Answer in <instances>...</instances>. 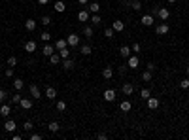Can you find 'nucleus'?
<instances>
[{
	"label": "nucleus",
	"mask_w": 189,
	"mask_h": 140,
	"mask_svg": "<svg viewBox=\"0 0 189 140\" xmlns=\"http://www.w3.org/2000/svg\"><path fill=\"white\" fill-rule=\"evenodd\" d=\"M66 42H68V46H72V47H76V46H79V34H76V32H72V34H68V38H66Z\"/></svg>",
	"instance_id": "f257e3e1"
},
{
	"label": "nucleus",
	"mask_w": 189,
	"mask_h": 140,
	"mask_svg": "<svg viewBox=\"0 0 189 140\" xmlns=\"http://www.w3.org/2000/svg\"><path fill=\"white\" fill-rule=\"evenodd\" d=\"M159 106H161V101L157 97H150L148 98V108H150V110H157Z\"/></svg>",
	"instance_id": "f03ea898"
},
{
	"label": "nucleus",
	"mask_w": 189,
	"mask_h": 140,
	"mask_svg": "<svg viewBox=\"0 0 189 140\" xmlns=\"http://www.w3.org/2000/svg\"><path fill=\"white\" fill-rule=\"evenodd\" d=\"M168 30H170V29H168V25H167V23H161V25H157V27H155V32H157L159 36H164V34H168Z\"/></svg>",
	"instance_id": "7ed1b4c3"
},
{
	"label": "nucleus",
	"mask_w": 189,
	"mask_h": 140,
	"mask_svg": "<svg viewBox=\"0 0 189 140\" xmlns=\"http://www.w3.org/2000/svg\"><path fill=\"white\" fill-rule=\"evenodd\" d=\"M138 65H140V59L136 57V55H131V57L127 59V66L129 68H136Z\"/></svg>",
	"instance_id": "20e7f679"
},
{
	"label": "nucleus",
	"mask_w": 189,
	"mask_h": 140,
	"mask_svg": "<svg viewBox=\"0 0 189 140\" xmlns=\"http://www.w3.org/2000/svg\"><path fill=\"white\" fill-rule=\"evenodd\" d=\"M102 97H104V101H108V102H114V101H115V91H114V89H106V91H104V95H102Z\"/></svg>",
	"instance_id": "39448f33"
},
{
	"label": "nucleus",
	"mask_w": 189,
	"mask_h": 140,
	"mask_svg": "<svg viewBox=\"0 0 189 140\" xmlns=\"http://www.w3.org/2000/svg\"><path fill=\"white\" fill-rule=\"evenodd\" d=\"M140 21H142V25H146V27H151L155 23V19H153V15H150V13H146L144 15L142 19H140Z\"/></svg>",
	"instance_id": "423d86ee"
},
{
	"label": "nucleus",
	"mask_w": 189,
	"mask_h": 140,
	"mask_svg": "<svg viewBox=\"0 0 189 140\" xmlns=\"http://www.w3.org/2000/svg\"><path fill=\"white\" fill-rule=\"evenodd\" d=\"M157 15H159L161 21H167V19L170 17V11H168L167 8H161V10H157Z\"/></svg>",
	"instance_id": "0eeeda50"
},
{
	"label": "nucleus",
	"mask_w": 189,
	"mask_h": 140,
	"mask_svg": "<svg viewBox=\"0 0 189 140\" xmlns=\"http://www.w3.org/2000/svg\"><path fill=\"white\" fill-rule=\"evenodd\" d=\"M11 114V108H10V104H0V115H2V117H8V115Z\"/></svg>",
	"instance_id": "6e6552de"
},
{
	"label": "nucleus",
	"mask_w": 189,
	"mask_h": 140,
	"mask_svg": "<svg viewBox=\"0 0 189 140\" xmlns=\"http://www.w3.org/2000/svg\"><path fill=\"white\" fill-rule=\"evenodd\" d=\"M36 47H38V46H36V42H34V40H29V42L25 44V51H27V53H34V51H36Z\"/></svg>",
	"instance_id": "1a4fd4ad"
},
{
	"label": "nucleus",
	"mask_w": 189,
	"mask_h": 140,
	"mask_svg": "<svg viewBox=\"0 0 189 140\" xmlns=\"http://www.w3.org/2000/svg\"><path fill=\"white\" fill-rule=\"evenodd\" d=\"M119 55H121L123 59H129V57H131V55H132V49H131V47H129V46H123L121 49H119Z\"/></svg>",
	"instance_id": "9d476101"
},
{
	"label": "nucleus",
	"mask_w": 189,
	"mask_h": 140,
	"mask_svg": "<svg viewBox=\"0 0 189 140\" xmlns=\"http://www.w3.org/2000/svg\"><path fill=\"white\" fill-rule=\"evenodd\" d=\"M42 53L46 55V57H49L51 53H55V46H51V44H46V46L42 47Z\"/></svg>",
	"instance_id": "9b49d317"
},
{
	"label": "nucleus",
	"mask_w": 189,
	"mask_h": 140,
	"mask_svg": "<svg viewBox=\"0 0 189 140\" xmlns=\"http://www.w3.org/2000/svg\"><path fill=\"white\" fill-rule=\"evenodd\" d=\"M112 29H114L115 32H121V30H125V23H123V21H119V19H117V21H114Z\"/></svg>",
	"instance_id": "f8f14e48"
},
{
	"label": "nucleus",
	"mask_w": 189,
	"mask_h": 140,
	"mask_svg": "<svg viewBox=\"0 0 189 140\" xmlns=\"http://www.w3.org/2000/svg\"><path fill=\"white\" fill-rule=\"evenodd\" d=\"M30 95H32L34 98H42V93H40V87L32 83V85H30Z\"/></svg>",
	"instance_id": "ddd939ff"
},
{
	"label": "nucleus",
	"mask_w": 189,
	"mask_h": 140,
	"mask_svg": "<svg viewBox=\"0 0 189 140\" xmlns=\"http://www.w3.org/2000/svg\"><path fill=\"white\" fill-rule=\"evenodd\" d=\"M121 91L125 95H132V91H134V85H132V83H123L121 85Z\"/></svg>",
	"instance_id": "4468645a"
},
{
	"label": "nucleus",
	"mask_w": 189,
	"mask_h": 140,
	"mask_svg": "<svg viewBox=\"0 0 189 140\" xmlns=\"http://www.w3.org/2000/svg\"><path fill=\"white\" fill-rule=\"evenodd\" d=\"M15 127H17V125H15V121H13V119H8V121L4 123V129H6L8 133H11V131H15Z\"/></svg>",
	"instance_id": "2eb2a0df"
},
{
	"label": "nucleus",
	"mask_w": 189,
	"mask_h": 140,
	"mask_svg": "<svg viewBox=\"0 0 189 140\" xmlns=\"http://www.w3.org/2000/svg\"><path fill=\"white\" fill-rule=\"evenodd\" d=\"M63 68L64 70H72V68H74V61H72L70 57H68V59H63Z\"/></svg>",
	"instance_id": "dca6fc26"
},
{
	"label": "nucleus",
	"mask_w": 189,
	"mask_h": 140,
	"mask_svg": "<svg viewBox=\"0 0 189 140\" xmlns=\"http://www.w3.org/2000/svg\"><path fill=\"white\" fill-rule=\"evenodd\" d=\"M112 76H114V68H112V66H106V68L102 70V78L104 79H110Z\"/></svg>",
	"instance_id": "f3484780"
},
{
	"label": "nucleus",
	"mask_w": 189,
	"mask_h": 140,
	"mask_svg": "<svg viewBox=\"0 0 189 140\" xmlns=\"http://www.w3.org/2000/svg\"><path fill=\"white\" fill-rule=\"evenodd\" d=\"M25 29L29 30V32H32V30L36 29V21H34V19H27V21H25Z\"/></svg>",
	"instance_id": "a211bd4d"
},
{
	"label": "nucleus",
	"mask_w": 189,
	"mask_h": 140,
	"mask_svg": "<svg viewBox=\"0 0 189 140\" xmlns=\"http://www.w3.org/2000/svg\"><path fill=\"white\" fill-rule=\"evenodd\" d=\"M61 61H63V59H61V55H59V53H51L49 55V63H51V65H59Z\"/></svg>",
	"instance_id": "6ab92c4d"
},
{
	"label": "nucleus",
	"mask_w": 189,
	"mask_h": 140,
	"mask_svg": "<svg viewBox=\"0 0 189 140\" xmlns=\"http://www.w3.org/2000/svg\"><path fill=\"white\" fill-rule=\"evenodd\" d=\"M46 97L49 98V101H51V98H55V97H57V89H55V87H47V89H46Z\"/></svg>",
	"instance_id": "aec40b11"
},
{
	"label": "nucleus",
	"mask_w": 189,
	"mask_h": 140,
	"mask_svg": "<svg viewBox=\"0 0 189 140\" xmlns=\"http://www.w3.org/2000/svg\"><path fill=\"white\" fill-rule=\"evenodd\" d=\"M87 8H89V13H98V10H100V4H98V2H91Z\"/></svg>",
	"instance_id": "412c9836"
},
{
	"label": "nucleus",
	"mask_w": 189,
	"mask_h": 140,
	"mask_svg": "<svg viewBox=\"0 0 189 140\" xmlns=\"http://www.w3.org/2000/svg\"><path fill=\"white\" fill-rule=\"evenodd\" d=\"M63 47H68V42L61 38V40H57V42H55V49L59 51V49H63Z\"/></svg>",
	"instance_id": "4be33fe9"
},
{
	"label": "nucleus",
	"mask_w": 189,
	"mask_h": 140,
	"mask_svg": "<svg viewBox=\"0 0 189 140\" xmlns=\"http://www.w3.org/2000/svg\"><path fill=\"white\" fill-rule=\"evenodd\" d=\"M19 104H21L23 110H29V108L32 106V101H30V98H21V102H19Z\"/></svg>",
	"instance_id": "5701e85b"
},
{
	"label": "nucleus",
	"mask_w": 189,
	"mask_h": 140,
	"mask_svg": "<svg viewBox=\"0 0 189 140\" xmlns=\"http://www.w3.org/2000/svg\"><path fill=\"white\" fill-rule=\"evenodd\" d=\"M13 87H15V89H17V91H21L23 87H25V82H23L21 78H17V79H15V82H13Z\"/></svg>",
	"instance_id": "b1692460"
},
{
	"label": "nucleus",
	"mask_w": 189,
	"mask_h": 140,
	"mask_svg": "<svg viewBox=\"0 0 189 140\" xmlns=\"http://www.w3.org/2000/svg\"><path fill=\"white\" fill-rule=\"evenodd\" d=\"M119 108H121V112H129V110H131V108H132V104H131V102H129V101H123L121 104H119Z\"/></svg>",
	"instance_id": "393cba45"
},
{
	"label": "nucleus",
	"mask_w": 189,
	"mask_h": 140,
	"mask_svg": "<svg viewBox=\"0 0 189 140\" xmlns=\"http://www.w3.org/2000/svg\"><path fill=\"white\" fill-rule=\"evenodd\" d=\"M91 23H93L95 27H96V25H100V23H102V19H100V15H98V13H93V15H91Z\"/></svg>",
	"instance_id": "a878e982"
},
{
	"label": "nucleus",
	"mask_w": 189,
	"mask_h": 140,
	"mask_svg": "<svg viewBox=\"0 0 189 140\" xmlns=\"http://www.w3.org/2000/svg\"><path fill=\"white\" fill-rule=\"evenodd\" d=\"M91 51H93V49H91V46H87V44L79 47V53H82V55H91Z\"/></svg>",
	"instance_id": "bb28decb"
},
{
	"label": "nucleus",
	"mask_w": 189,
	"mask_h": 140,
	"mask_svg": "<svg viewBox=\"0 0 189 140\" xmlns=\"http://www.w3.org/2000/svg\"><path fill=\"white\" fill-rule=\"evenodd\" d=\"M78 19H79V21H87V19H89V11L82 10V11L78 13Z\"/></svg>",
	"instance_id": "cd10ccee"
},
{
	"label": "nucleus",
	"mask_w": 189,
	"mask_h": 140,
	"mask_svg": "<svg viewBox=\"0 0 189 140\" xmlns=\"http://www.w3.org/2000/svg\"><path fill=\"white\" fill-rule=\"evenodd\" d=\"M131 8H132L134 11H140V10H142V4H140V0H132V2H131Z\"/></svg>",
	"instance_id": "c85d7f7f"
},
{
	"label": "nucleus",
	"mask_w": 189,
	"mask_h": 140,
	"mask_svg": "<svg viewBox=\"0 0 189 140\" xmlns=\"http://www.w3.org/2000/svg\"><path fill=\"white\" fill-rule=\"evenodd\" d=\"M151 97V91L150 89H142L140 91V98H144V101H148V98Z\"/></svg>",
	"instance_id": "c756f323"
},
{
	"label": "nucleus",
	"mask_w": 189,
	"mask_h": 140,
	"mask_svg": "<svg viewBox=\"0 0 189 140\" xmlns=\"http://www.w3.org/2000/svg\"><path fill=\"white\" fill-rule=\"evenodd\" d=\"M47 127H49V131H51V133H57V131L61 129V125H59L57 121H51V123H49V125H47Z\"/></svg>",
	"instance_id": "7c9ffc66"
},
{
	"label": "nucleus",
	"mask_w": 189,
	"mask_h": 140,
	"mask_svg": "<svg viewBox=\"0 0 189 140\" xmlns=\"http://www.w3.org/2000/svg\"><path fill=\"white\" fill-rule=\"evenodd\" d=\"M59 55H61V59H68V57H70V51H68V47L59 49Z\"/></svg>",
	"instance_id": "2f4dec72"
},
{
	"label": "nucleus",
	"mask_w": 189,
	"mask_h": 140,
	"mask_svg": "<svg viewBox=\"0 0 189 140\" xmlns=\"http://www.w3.org/2000/svg\"><path fill=\"white\" fill-rule=\"evenodd\" d=\"M151 78H153V72H150V70H146L142 74V79H144V82H151Z\"/></svg>",
	"instance_id": "473e14b6"
},
{
	"label": "nucleus",
	"mask_w": 189,
	"mask_h": 140,
	"mask_svg": "<svg viewBox=\"0 0 189 140\" xmlns=\"http://www.w3.org/2000/svg\"><path fill=\"white\" fill-rule=\"evenodd\" d=\"M93 34H95V30L91 29V27H85V29H83V36H87V38H93Z\"/></svg>",
	"instance_id": "72a5a7b5"
},
{
	"label": "nucleus",
	"mask_w": 189,
	"mask_h": 140,
	"mask_svg": "<svg viewBox=\"0 0 189 140\" xmlns=\"http://www.w3.org/2000/svg\"><path fill=\"white\" fill-rule=\"evenodd\" d=\"M40 21H42V25H44V27H49V25H51V17H49V15H44V17L40 19Z\"/></svg>",
	"instance_id": "f704fd0d"
},
{
	"label": "nucleus",
	"mask_w": 189,
	"mask_h": 140,
	"mask_svg": "<svg viewBox=\"0 0 189 140\" xmlns=\"http://www.w3.org/2000/svg\"><path fill=\"white\" fill-rule=\"evenodd\" d=\"M114 34H115L114 29H110V27H108V29H104V36H106V38H114Z\"/></svg>",
	"instance_id": "c9c22d12"
},
{
	"label": "nucleus",
	"mask_w": 189,
	"mask_h": 140,
	"mask_svg": "<svg viewBox=\"0 0 189 140\" xmlns=\"http://www.w3.org/2000/svg\"><path fill=\"white\" fill-rule=\"evenodd\" d=\"M64 8H66V6H64V2H61V0L55 2V10H57V11H64Z\"/></svg>",
	"instance_id": "e433bc0d"
},
{
	"label": "nucleus",
	"mask_w": 189,
	"mask_h": 140,
	"mask_svg": "<svg viewBox=\"0 0 189 140\" xmlns=\"http://www.w3.org/2000/svg\"><path fill=\"white\" fill-rule=\"evenodd\" d=\"M180 87H182V89H189V78H183L182 82H180Z\"/></svg>",
	"instance_id": "4c0bfd02"
},
{
	"label": "nucleus",
	"mask_w": 189,
	"mask_h": 140,
	"mask_svg": "<svg viewBox=\"0 0 189 140\" xmlns=\"http://www.w3.org/2000/svg\"><path fill=\"white\" fill-rule=\"evenodd\" d=\"M57 110L59 112H64V110H66V102H64V101H59L57 102Z\"/></svg>",
	"instance_id": "58836bf2"
},
{
	"label": "nucleus",
	"mask_w": 189,
	"mask_h": 140,
	"mask_svg": "<svg viewBox=\"0 0 189 140\" xmlns=\"http://www.w3.org/2000/svg\"><path fill=\"white\" fill-rule=\"evenodd\" d=\"M15 65H17V59H15V57H8V66H11V68H13Z\"/></svg>",
	"instance_id": "ea45409f"
},
{
	"label": "nucleus",
	"mask_w": 189,
	"mask_h": 140,
	"mask_svg": "<svg viewBox=\"0 0 189 140\" xmlns=\"http://www.w3.org/2000/svg\"><path fill=\"white\" fill-rule=\"evenodd\" d=\"M11 102H13V104H19V102H21V95H19V93H15L13 97H11Z\"/></svg>",
	"instance_id": "a19ab883"
},
{
	"label": "nucleus",
	"mask_w": 189,
	"mask_h": 140,
	"mask_svg": "<svg viewBox=\"0 0 189 140\" xmlns=\"http://www.w3.org/2000/svg\"><path fill=\"white\" fill-rule=\"evenodd\" d=\"M40 38H42L44 42H47V40L51 38V34H49V32H47V30H46V32H42V34H40Z\"/></svg>",
	"instance_id": "79ce46f5"
},
{
	"label": "nucleus",
	"mask_w": 189,
	"mask_h": 140,
	"mask_svg": "<svg viewBox=\"0 0 189 140\" xmlns=\"http://www.w3.org/2000/svg\"><path fill=\"white\" fill-rule=\"evenodd\" d=\"M6 97H8V93H6L4 89H0V104H2V102L6 101Z\"/></svg>",
	"instance_id": "37998d69"
},
{
	"label": "nucleus",
	"mask_w": 189,
	"mask_h": 140,
	"mask_svg": "<svg viewBox=\"0 0 189 140\" xmlns=\"http://www.w3.org/2000/svg\"><path fill=\"white\" fill-rule=\"evenodd\" d=\"M32 127H34V125H32V121H25L23 129H25V131H32Z\"/></svg>",
	"instance_id": "c03bdc74"
},
{
	"label": "nucleus",
	"mask_w": 189,
	"mask_h": 140,
	"mask_svg": "<svg viewBox=\"0 0 189 140\" xmlns=\"http://www.w3.org/2000/svg\"><path fill=\"white\" fill-rule=\"evenodd\" d=\"M30 140H42V134H38V133H32V134H30Z\"/></svg>",
	"instance_id": "a18cd8bd"
},
{
	"label": "nucleus",
	"mask_w": 189,
	"mask_h": 140,
	"mask_svg": "<svg viewBox=\"0 0 189 140\" xmlns=\"http://www.w3.org/2000/svg\"><path fill=\"white\" fill-rule=\"evenodd\" d=\"M11 76H13V68H11V66H10V68L6 70V78H11Z\"/></svg>",
	"instance_id": "49530a36"
},
{
	"label": "nucleus",
	"mask_w": 189,
	"mask_h": 140,
	"mask_svg": "<svg viewBox=\"0 0 189 140\" xmlns=\"http://www.w3.org/2000/svg\"><path fill=\"white\" fill-rule=\"evenodd\" d=\"M96 138H98V140H106V138H108V134H104V133H98V134H96Z\"/></svg>",
	"instance_id": "de8ad7c7"
},
{
	"label": "nucleus",
	"mask_w": 189,
	"mask_h": 140,
	"mask_svg": "<svg viewBox=\"0 0 189 140\" xmlns=\"http://www.w3.org/2000/svg\"><path fill=\"white\" fill-rule=\"evenodd\" d=\"M146 68L150 70V72H153V70H155V65H153V63H148V66H146Z\"/></svg>",
	"instance_id": "09e8293b"
},
{
	"label": "nucleus",
	"mask_w": 189,
	"mask_h": 140,
	"mask_svg": "<svg viewBox=\"0 0 189 140\" xmlns=\"http://www.w3.org/2000/svg\"><path fill=\"white\" fill-rule=\"evenodd\" d=\"M127 68H129V66H127V65H125V66H119V74H121V76H123V74H125V72H127Z\"/></svg>",
	"instance_id": "8fccbe9b"
},
{
	"label": "nucleus",
	"mask_w": 189,
	"mask_h": 140,
	"mask_svg": "<svg viewBox=\"0 0 189 140\" xmlns=\"http://www.w3.org/2000/svg\"><path fill=\"white\" fill-rule=\"evenodd\" d=\"M131 49H132V51H140V44H132Z\"/></svg>",
	"instance_id": "3c124183"
},
{
	"label": "nucleus",
	"mask_w": 189,
	"mask_h": 140,
	"mask_svg": "<svg viewBox=\"0 0 189 140\" xmlns=\"http://www.w3.org/2000/svg\"><path fill=\"white\" fill-rule=\"evenodd\" d=\"M38 2H40V4H47V2H49V0H38Z\"/></svg>",
	"instance_id": "603ef678"
},
{
	"label": "nucleus",
	"mask_w": 189,
	"mask_h": 140,
	"mask_svg": "<svg viewBox=\"0 0 189 140\" xmlns=\"http://www.w3.org/2000/svg\"><path fill=\"white\" fill-rule=\"evenodd\" d=\"M78 2H79V4H87V2H89V0H78Z\"/></svg>",
	"instance_id": "864d4df0"
},
{
	"label": "nucleus",
	"mask_w": 189,
	"mask_h": 140,
	"mask_svg": "<svg viewBox=\"0 0 189 140\" xmlns=\"http://www.w3.org/2000/svg\"><path fill=\"white\" fill-rule=\"evenodd\" d=\"M167 2H168V4H174V2H176V0H167Z\"/></svg>",
	"instance_id": "5fc2aeb1"
},
{
	"label": "nucleus",
	"mask_w": 189,
	"mask_h": 140,
	"mask_svg": "<svg viewBox=\"0 0 189 140\" xmlns=\"http://www.w3.org/2000/svg\"><path fill=\"white\" fill-rule=\"evenodd\" d=\"M185 72H187V76H189V65H187V66H185Z\"/></svg>",
	"instance_id": "6e6d98bb"
},
{
	"label": "nucleus",
	"mask_w": 189,
	"mask_h": 140,
	"mask_svg": "<svg viewBox=\"0 0 189 140\" xmlns=\"http://www.w3.org/2000/svg\"><path fill=\"white\" fill-rule=\"evenodd\" d=\"M0 72H2V65H0Z\"/></svg>",
	"instance_id": "4d7b16f0"
}]
</instances>
